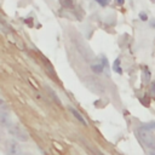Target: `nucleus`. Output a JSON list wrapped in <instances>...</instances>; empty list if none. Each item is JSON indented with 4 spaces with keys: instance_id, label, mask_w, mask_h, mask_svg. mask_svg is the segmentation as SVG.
Here are the masks:
<instances>
[{
    "instance_id": "nucleus-3",
    "label": "nucleus",
    "mask_w": 155,
    "mask_h": 155,
    "mask_svg": "<svg viewBox=\"0 0 155 155\" xmlns=\"http://www.w3.org/2000/svg\"><path fill=\"white\" fill-rule=\"evenodd\" d=\"M6 150H7L8 155H23L19 145H17V143H15V142H7Z\"/></svg>"
},
{
    "instance_id": "nucleus-9",
    "label": "nucleus",
    "mask_w": 155,
    "mask_h": 155,
    "mask_svg": "<svg viewBox=\"0 0 155 155\" xmlns=\"http://www.w3.org/2000/svg\"><path fill=\"white\" fill-rule=\"evenodd\" d=\"M151 94H155V84L151 85Z\"/></svg>"
},
{
    "instance_id": "nucleus-10",
    "label": "nucleus",
    "mask_w": 155,
    "mask_h": 155,
    "mask_svg": "<svg viewBox=\"0 0 155 155\" xmlns=\"http://www.w3.org/2000/svg\"><path fill=\"white\" fill-rule=\"evenodd\" d=\"M102 59H103V64H104V65H108V61H107V59H105L104 57H103Z\"/></svg>"
},
{
    "instance_id": "nucleus-4",
    "label": "nucleus",
    "mask_w": 155,
    "mask_h": 155,
    "mask_svg": "<svg viewBox=\"0 0 155 155\" xmlns=\"http://www.w3.org/2000/svg\"><path fill=\"white\" fill-rule=\"evenodd\" d=\"M70 111H71V114H73V115H74V116H75V117H76V119L82 124V125H85V126H86V121L84 120V117L81 116V114H80V113H78V111H76L75 109H73V108H70Z\"/></svg>"
},
{
    "instance_id": "nucleus-1",
    "label": "nucleus",
    "mask_w": 155,
    "mask_h": 155,
    "mask_svg": "<svg viewBox=\"0 0 155 155\" xmlns=\"http://www.w3.org/2000/svg\"><path fill=\"white\" fill-rule=\"evenodd\" d=\"M139 138L144 144H147V147L155 148V138L151 134V132L148 130V127H143L139 130Z\"/></svg>"
},
{
    "instance_id": "nucleus-2",
    "label": "nucleus",
    "mask_w": 155,
    "mask_h": 155,
    "mask_svg": "<svg viewBox=\"0 0 155 155\" xmlns=\"http://www.w3.org/2000/svg\"><path fill=\"white\" fill-rule=\"evenodd\" d=\"M8 131L12 136H15L17 139H19L21 142H27L29 139V136L28 133L21 127V126H10L8 127Z\"/></svg>"
},
{
    "instance_id": "nucleus-6",
    "label": "nucleus",
    "mask_w": 155,
    "mask_h": 155,
    "mask_svg": "<svg viewBox=\"0 0 155 155\" xmlns=\"http://www.w3.org/2000/svg\"><path fill=\"white\" fill-rule=\"evenodd\" d=\"M91 69L94 71V73H102L103 71V64H92L91 65Z\"/></svg>"
},
{
    "instance_id": "nucleus-11",
    "label": "nucleus",
    "mask_w": 155,
    "mask_h": 155,
    "mask_svg": "<svg viewBox=\"0 0 155 155\" xmlns=\"http://www.w3.org/2000/svg\"><path fill=\"white\" fill-rule=\"evenodd\" d=\"M115 1H116V2H117V4H119V5H122V4H124V1H125V0H115Z\"/></svg>"
},
{
    "instance_id": "nucleus-7",
    "label": "nucleus",
    "mask_w": 155,
    "mask_h": 155,
    "mask_svg": "<svg viewBox=\"0 0 155 155\" xmlns=\"http://www.w3.org/2000/svg\"><path fill=\"white\" fill-rule=\"evenodd\" d=\"M96 1H97L101 6H107V5L109 4V1H110V0H96Z\"/></svg>"
},
{
    "instance_id": "nucleus-12",
    "label": "nucleus",
    "mask_w": 155,
    "mask_h": 155,
    "mask_svg": "<svg viewBox=\"0 0 155 155\" xmlns=\"http://www.w3.org/2000/svg\"><path fill=\"white\" fill-rule=\"evenodd\" d=\"M150 25H151L153 28H155V22H153V23H150Z\"/></svg>"
},
{
    "instance_id": "nucleus-13",
    "label": "nucleus",
    "mask_w": 155,
    "mask_h": 155,
    "mask_svg": "<svg viewBox=\"0 0 155 155\" xmlns=\"http://www.w3.org/2000/svg\"><path fill=\"white\" fill-rule=\"evenodd\" d=\"M23 155H31V154H23Z\"/></svg>"
},
{
    "instance_id": "nucleus-5",
    "label": "nucleus",
    "mask_w": 155,
    "mask_h": 155,
    "mask_svg": "<svg viewBox=\"0 0 155 155\" xmlns=\"http://www.w3.org/2000/svg\"><path fill=\"white\" fill-rule=\"evenodd\" d=\"M113 70H114L115 73H117V74H121V73H122V70H121V68H120V59H119V58H116V59L114 61Z\"/></svg>"
},
{
    "instance_id": "nucleus-8",
    "label": "nucleus",
    "mask_w": 155,
    "mask_h": 155,
    "mask_svg": "<svg viewBox=\"0 0 155 155\" xmlns=\"http://www.w3.org/2000/svg\"><path fill=\"white\" fill-rule=\"evenodd\" d=\"M139 18H140L142 21H147V19H148V16H147L144 12H140V13H139Z\"/></svg>"
}]
</instances>
